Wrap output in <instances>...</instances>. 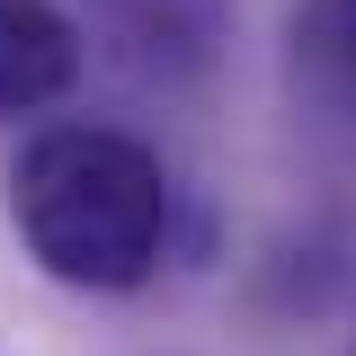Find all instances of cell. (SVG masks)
<instances>
[{"label": "cell", "mask_w": 356, "mask_h": 356, "mask_svg": "<svg viewBox=\"0 0 356 356\" xmlns=\"http://www.w3.org/2000/svg\"><path fill=\"white\" fill-rule=\"evenodd\" d=\"M9 214L44 276L81 294H125L170 250V170L116 125H44L18 152Z\"/></svg>", "instance_id": "6da1fadb"}, {"label": "cell", "mask_w": 356, "mask_h": 356, "mask_svg": "<svg viewBox=\"0 0 356 356\" xmlns=\"http://www.w3.org/2000/svg\"><path fill=\"white\" fill-rule=\"evenodd\" d=\"M81 81V36L54 0H0V116H36Z\"/></svg>", "instance_id": "7a4b0ae2"}, {"label": "cell", "mask_w": 356, "mask_h": 356, "mask_svg": "<svg viewBox=\"0 0 356 356\" xmlns=\"http://www.w3.org/2000/svg\"><path fill=\"white\" fill-rule=\"evenodd\" d=\"M294 81L356 125V0H303L294 9Z\"/></svg>", "instance_id": "3957f363"}]
</instances>
